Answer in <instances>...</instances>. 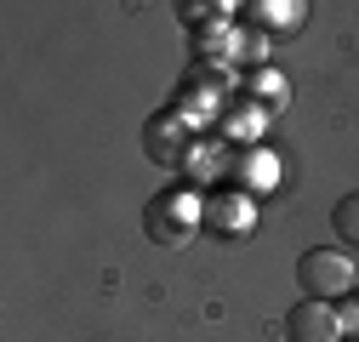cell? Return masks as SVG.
Returning <instances> with one entry per match:
<instances>
[{"label": "cell", "instance_id": "1", "mask_svg": "<svg viewBox=\"0 0 359 342\" xmlns=\"http://www.w3.org/2000/svg\"><path fill=\"white\" fill-rule=\"evenodd\" d=\"M297 285L313 303H348L353 285H359V268L342 245H313V251L297 256Z\"/></svg>", "mask_w": 359, "mask_h": 342}, {"label": "cell", "instance_id": "2", "mask_svg": "<svg viewBox=\"0 0 359 342\" xmlns=\"http://www.w3.org/2000/svg\"><path fill=\"white\" fill-rule=\"evenodd\" d=\"M200 211H205L200 189L171 183V189H160V194L143 205V228H149L154 245H183V240H194V228H200Z\"/></svg>", "mask_w": 359, "mask_h": 342}, {"label": "cell", "instance_id": "3", "mask_svg": "<svg viewBox=\"0 0 359 342\" xmlns=\"http://www.w3.org/2000/svg\"><path fill=\"white\" fill-rule=\"evenodd\" d=\"M189 120L177 114V109H160L149 125H143V154L154 160V165H165V171H183V160H189Z\"/></svg>", "mask_w": 359, "mask_h": 342}, {"label": "cell", "instance_id": "4", "mask_svg": "<svg viewBox=\"0 0 359 342\" xmlns=\"http://www.w3.org/2000/svg\"><path fill=\"white\" fill-rule=\"evenodd\" d=\"M285 336H291V342H348V336H342V314H337V303H313V296L291 303V314H285Z\"/></svg>", "mask_w": 359, "mask_h": 342}, {"label": "cell", "instance_id": "5", "mask_svg": "<svg viewBox=\"0 0 359 342\" xmlns=\"http://www.w3.org/2000/svg\"><path fill=\"white\" fill-rule=\"evenodd\" d=\"M200 223H211L217 234H245L251 228V194H240V189H205Z\"/></svg>", "mask_w": 359, "mask_h": 342}, {"label": "cell", "instance_id": "6", "mask_svg": "<svg viewBox=\"0 0 359 342\" xmlns=\"http://www.w3.org/2000/svg\"><path fill=\"white\" fill-rule=\"evenodd\" d=\"M229 177H234L240 194H262V189L280 183V160L268 154V149H234L229 154Z\"/></svg>", "mask_w": 359, "mask_h": 342}, {"label": "cell", "instance_id": "7", "mask_svg": "<svg viewBox=\"0 0 359 342\" xmlns=\"http://www.w3.org/2000/svg\"><path fill=\"white\" fill-rule=\"evenodd\" d=\"M217 171H229V160H222L211 143H194V149H189V160H183V183L205 194V183L217 177Z\"/></svg>", "mask_w": 359, "mask_h": 342}, {"label": "cell", "instance_id": "8", "mask_svg": "<svg viewBox=\"0 0 359 342\" xmlns=\"http://www.w3.org/2000/svg\"><path fill=\"white\" fill-rule=\"evenodd\" d=\"M331 228H337V240H342L348 251H359V189L337 200V211H331Z\"/></svg>", "mask_w": 359, "mask_h": 342}, {"label": "cell", "instance_id": "9", "mask_svg": "<svg viewBox=\"0 0 359 342\" xmlns=\"http://www.w3.org/2000/svg\"><path fill=\"white\" fill-rule=\"evenodd\" d=\"M177 12H183V23H189V29H211V23L222 29L234 6H229V0H189V6H177Z\"/></svg>", "mask_w": 359, "mask_h": 342}, {"label": "cell", "instance_id": "10", "mask_svg": "<svg viewBox=\"0 0 359 342\" xmlns=\"http://www.w3.org/2000/svg\"><path fill=\"white\" fill-rule=\"evenodd\" d=\"M251 18H257V23H268V29H297L302 6H297V0H257Z\"/></svg>", "mask_w": 359, "mask_h": 342}, {"label": "cell", "instance_id": "11", "mask_svg": "<svg viewBox=\"0 0 359 342\" xmlns=\"http://www.w3.org/2000/svg\"><path fill=\"white\" fill-rule=\"evenodd\" d=\"M251 97H268V109L285 103V80L274 69H251Z\"/></svg>", "mask_w": 359, "mask_h": 342}, {"label": "cell", "instance_id": "12", "mask_svg": "<svg viewBox=\"0 0 359 342\" xmlns=\"http://www.w3.org/2000/svg\"><path fill=\"white\" fill-rule=\"evenodd\" d=\"M257 109H262V103H245V109H234L229 120H222V132H229V137H251V132H257Z\"/></svg>", "mask_w": 359, "mask_h": 342}, {"label": "cell", "instance_id": "13", "mask_svg": "<svg viewBox=\"0 0 359 342\" xmlns=\"http://www.w3.org/2000/svg\"><path fill=\"white\" fill-rule=\"evenodd\" d=\"M337 314H342V336H348V342H359V296L337 303Z\"/></svg>", "mask_w": 359, "mask_h": 342}]
</instances>
